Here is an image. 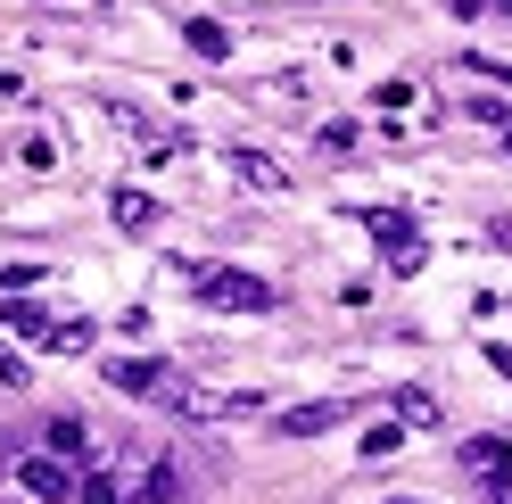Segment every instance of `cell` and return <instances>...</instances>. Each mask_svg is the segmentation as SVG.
Instances as JSON below:
<instances>
[{"mask_svg": "<svg viewBox=\"0 0 512 504\" xmlns=\"http://www.w3.org/2000/svg\"><path fill=\"white\" fill-rule=\"evenodd\" d=\"M199 298L223 306V314H265V306H273V281H256V273H240V265H207Z\"/></svg>", "mask_w": 512, "mask_h": 504, "instance_id": "6da1fadb", "label": "cell"}, {"mask_svg": "<svg viewBox=\"0 0 512 504\" xmlns=\"http://www.w3.org/2000/svg\"><path fill=\"white\" fill-rule=\"evenodd\" d=\"M17 488L34 496V504H67V496L83 488V471H75L67 455H50V447H42V455H25V463H17Z\"/></svg>", "mask_w": 512, "mask_h": 504, "instance_id": "7a4b0ae2", "label": "cell"}, {"mask_svg": "<svg viewBox=\"0 0 512 504\" xmlns=\"http://www.w3.org/2000/svg\"><path fill=\"white\" fill-rule=\"evenodd\" d=\"M223 166H232V182H248V191H265V199L290 191V166H281V157H265V149H232Z\"/></svg>", "mask_w": 512, "mask_h": 504, "instance_id": "3957f363", "label": "cell"}, {"mask_svg": "<svg viewBox=\"0 0 512 504\" xmlns=\"http://www.w3.org/2000/svg\"><path fill=\"white\" fill-rule=\"evenodd\" d=\"M108 389H124V397H157V389H174V372L157 364V356H124V364H108Z\"/></svg>", "mask_w": 512, "mask_h": 504, "instance_id": "277c9868", "label": "cell"}, {"mask_svg": "<svg viewBox=\"0 0 512 504\" xmlns=\"http://www.w3.org/2000/svg\"><path fill=\"white\" fill-rule=\"evenodd\" d=\"M108 215H116V232H157V199L141 191V182H116V191H108Z\"/></svg>", "mask_w": 512, "mask_h": 504, "instance_id": "5b68a950", "label": "cell"}, {"mask_svg": "<svg viewBox=\"0 0 512 504\" xmlns=\"http://www.w3.org/2000/svg\"><path fill=\"white\" fill-rule=\"evenodd\" d=\"M463 471H479L488 488H512V447H504V438H471V447H463Z\"/></svg>", "mask_w": 512, "mask_h": 504, "instance_id": "8992f818", "label": "cell"}, {"mask_svg": "<svg viewBox=\"0 0 512 504\" xmlns=\"http://www.w3.org/2000/svg\"><path fill=\"white\" fill-rule=\"evenodd\" d=\"M339 414H347V405H331V397H323V405H290V414H281V430H290V438H323Z\"/></svg>", "mask_w": 512, "mask_h": 504, "instance_id": "52a82bcc", "label": "cell"}, {"mask_svg": "<svg viewBox=\"0 0 512 504\" xmlns=\"http://www.w3.org/2000/svg\"><path fill=\"white\" fill-rule=\"evenodd\" d=\"M389 405H397V422H405V430H438V422H446V414H438V397H430V389H397Z\"/></svg>", "mask_w": 512, "mask_h": 504, "instance_id": "ba28073f", "label": "cell"}, {"mask_svg": "<svg viewBox=\"0 0 512 504\" xmlns=\"http://www.w3.org/2000/svg\"><path fill=\"white\" fill-rule=\"evenodd\" d=\"M182 42L199 50V58H232V34H223L215 17H182Z\"/></svg>", "mask_w": 512, "mask_h": 504, "instance_id": "9c48e42d", "label": "cell"}, {"mask_svg": "<svg viewBox=\"0 0 512 504\" xmlns=\"http://www.w3.org/2000/svg\"><path fill=\"white\" fill-rule=\"evenodd\" d=\"M42 348H58V356H91V323H83V314H75V323H50Z\"/></svg>", "mask_w": 512, "mask_h": 504, "instance_id": "30bf717a", "label": "cell"}, {"mask_svg": "<svg viewBox=\"0 0 512 504\" xmlns=\"http://www.w3.org/2000/svg\"><path fill=\"white\" fill-rule=\"evenodd\" d=\"M83 447H91V438H83V422H75V414H58V422H50V455H67V463H75Z\"/></svg>", "mask_w": 512, "mask_h": 504, "instance_id": "8fae6325", "label": "cell"}, {"mask_svg": "<svg viewBox=\"0 0 512 504\" xmlns=\"http://www.w3.org/2000/svg\"><path fill=\"white\" fill-rule=\"evenodd\" d=\"M34 281H50V265H0V298H25Z\"/></svg>", "mask_w": 512, "mask_h": 504, "instance_id": "7c38bea8", "label": "cell"}, {"mask_svg": "<svg viewBox=\"0 0 512 504\" xmlns=\"http://www.w3.org/2000/svg\"><path fill=\"white\" fill-rule=\"evenodd\" d=\"M397 447H405V422H372V430H364V455H372V463L397 455Z\"/></svg>", "mask_w": 512, "mask_h": 504, "instance_id": "4fadbf2b", "label": "cell"}, {"mask_svg": "<svg viewBox=\"0 0 512 504\" xmlns=\"http://www.w3.org/2000/svg\"><path fill=\"white\" fill-rule=\"evenodd\" d=\"M141 496H149V504H174V496H182V463H157Z\"/></svg>", "mask_w": 512, "mask_h": 504, "instance_id": "5bb4252c", "label": "cell"}, {"mask_svg": "<svg viewBox=\"0 0 512 504\" xmlns=\"http://www.w3.org/2000/svg\"><path fill=\"white\" fill-rule=\"evenodd\" d=\"M314 141H323L331 157H347V149H356V124H347V116H331V124H323V133H314Z\"/></svg>", "mask_w": 512, "mask_h": 504, "instance_id": "9a60e30c", "label": "cell"}, {"mask_svg": "<svg viewBox=\"0 0 512 504\" xmlns=\"http://www.w3.org/2000/svg\"><path fill=\"white\" fill-rule=\"evenodd\" d=\"M75 496H83V504H124V496H116V480H108V471H83V488H75Z\"/></svg>", "mask_w": 512, "mask_h": 504, "instance_id": "2e32d148", "label": "cell"}, {"mask_svg": "<svg viewBox=\"0 0 512 504\" xmlns=\"http://www.w3.org/2000/svg\"><path fill=\"white\" fill-rule=\"evenodd\" d=\"M17 157H25V166H58V141H50V133H34V141H25Z\"/></svg>", "mask_w": 512, "mask_h": 504, "instance_id": "e0dca14e", "label": "cell"}, {"mask_svg": "<svg viewBox=\"0 0 512 504\" xmlns=\"http://www.w3.org/2000/svg\"><path fill=\"white\" fill-rule=\"evenodd\" d=\"M0 100H25V75H9V67H0Z\"/></svg>", "mask_w": 512, "mask_h": 504, "instance_id": "ac0fdd59", "label": "cell"}, {"mask_svg": "<svg viewBox=\"0 0 512 504\" xmlns=\"http://www.w3.org/2000/svg\"><path fill=\"white\" fill-rule=\"evenodd\" d=\"M496 9H504V17H512V0H496Z\"/></svg>", "mask_w": 512, "mask_h": 504, "instance_id": "d6986e66", "label": "cell"}]
</instances>
